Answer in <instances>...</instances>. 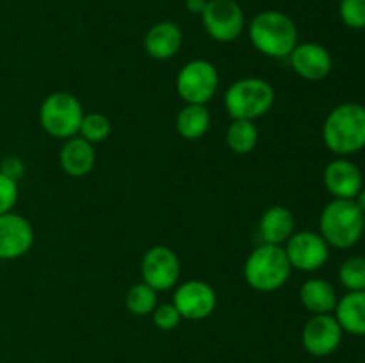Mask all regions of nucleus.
I'll use <instances>...</instances> for the list:
<instances>
[{
	"mask_svg": "<svg viewBox=\"0 0 365 363\" xmlns=\"http://www.w3.org/2000/svg\"><path fill=\"white\" fill-rule=\"evenodd\" d=\"M323 141L337 155H351L365 148V107L342 103L330 110L323 123Z\"/></svg>",
	"mask_w": 365,
	"mask_h": 363,
	"instance_id": "nucleus-1",
	"label": "nucleus"
},
{
	"mask_svg": "<svg viewBox=\"0 0 365 363\" xmlns=\"http://www.w3.org/2000/svg\"><path fill=\"white\" fill-rule=\"evenodd\" d=\"M250 41L260 53L273 59L291 56L298 45L296 23L280 11H262L250 23Z\"/></svg>",
	"mask_w": 365,
	"mask_h": 363,
	"instance_id": "nucleus-2",
	"label": "nucleus"
},
{
	"mask_svg": "<svg viewBox=\"0 0 365 363\" xmlns=\"http://www.w3.org/2000/svg\"><path fill=\"white\" fill-rule=\"evenodd\" d=\"M365 216L356 206L355 199L334 198L323 209L319 217L321 237L339 249H348L362 238Z\"/></svg>",
	"mask_w": 365,
	"mask_h": 363,
	"instance_id": "nucleus-3",
	"label": "nucleus"
},
{
	"mask_svg": "<svg viewBox=\"0 0 365 363\" xmlns=\"http://www.w3.org/2000/svg\"><path fill=\"white\" fill-rule=\"evenodd\" d=\"M291 270L284 246L262 244L246 258L245 280L253 290L274 292L287 283Z\"/></svg>",
	"mask_w": 365,
	"mask_h": 363,
	"instance_id": "nucleus-4",
	"label": "nucleus"
},
{
	"mask_svg": "<svg viewBox=\"0 0 365 363\" xmlns=\"http://www.w3.org/2000/svg\"><path fill=\"white\" fill-rule=\"evenodd\" d=\"M273 103V85L259 77L235 80L225 93V109L228 110L232 120L255 121L269 112Z\"/></svg>",
	"mask_w": 365,
	"mask_h": 363,
	"instance_id": "nucleus-5",
	"label": "nucleus"
},
{
	"mask_svg": "<svg viewBox=\"0 0 365 363\" xmlns=\"http://www.w3.org/2000/svg\"><path fill=\"white\" fill-rule=\"evenodd\" d=\"M84 109L77 96L56 91L46 96L39 107V123L43 130L57 139H71L78 134Z\"/></svg>",
	"mask_w": 365,
	"mask_h": 363,
	"instance_id": "nucleus-6",
	"label": "nucleus"
},
{
	"mask_svg": "<svg viewBox=\"0 0 365 363\" xmlns=\"http://www.w3.org/2000/svg\"><path fill=\"white\" fill-rule=\"evenodd\" d=\"M220 75L216 66L205 59L189 60L177 75V93L185 103L205 105L216 95Z\"/></svg>",
	"mask_w": 365,
	"mask_h": 363,
	"instance_id": "nucleus-7",
	"label": "nucleus"
},
{
	"mask_svg": "<svg viewBox=\"0 0 365 363\" xmlns=\"http://www.w3.org/2000/svg\"><path fill=\"white\" fill-rule=\"evenodd\" d=\"M207 34L220 43H232L245 28V13L235 0H209L202 13Z\"/></svg>",
	"mask_w": 365,
	"mask_h": 363,
	"instance_id": "nucleus-8",
	"label": "nucleus"
},
{
	"mask_svg": "<svg viewBox=\"0 0 365 363\" xmlns=\"http://www.w3.org/2000/svg\"><path fill=\"white\" fill-rule=\"evenodd\" d=\"M285 255L292 269L314 273L328 262L330 246L316 231H294L285 242Z\"/></svg>",
	"mask_w": 365,
	"mask_h": 363,
	"instance_id": "nucleus-9",
	"label": "nucleus"
},
{
	"mask_svg": "<svg viewBox=\"0 0 365 363\" xmlns=\"http://www.w3.org/2000/svg\"><path fill=\"white\" fill-rule=\"evenodd\" d=\"M141 274L155 292L170 290L180 280V260L168 246H153L143 256Z\"/></svg>",
	"mask_w": 365,
	"mask_h": 363,
	"instance_id": "nucleus-10",
	"label": "nucleus"
},
{
	"mask_svg": "<svg viewBox=\"0 0 365 363\" xmlns=\"http://www.w3.org/2000/svg\"><path fill=\"white\" fill-rule=\"evenodd\" d=\"M341 324L331 313H321L307 320L302 331V342L307 352L312 356H330L339 349L342 342Z\"/></svg>",
	"mask_w": 365,
	"mask_h": 363,
	"instance_id": "nucleus-11",
	"label": "nucleus"
},
{
	"mask_svg": "<svg viewBox=\"0 0 365 363\" xmlns=\"http://www.w3.org/2000/svg\"><path fill=\"white\" fill-rule=\"evenodd\" d=\"M173 305L182 319L202 320L216 310L217 295L207 281L189 280L177 288L173 295Z\"/></svg>",
	"mask_w": 365,
	"mask_h": 363,
	"instance_id": "nucleus-12",
	"label": "nucleus"
},
{
	"mask_svg": "<svg viewBox=\"0 0 365 363\" xmlns=\"http://www.w3.org/2000/svg\"><path fill=\"white\" fill-rule=\"evenodd\" d=\"M34 244L32 224L24 216L7 212L0 216V260H16Z\"/></svg>",
	"mask_w": 365,
	"mask_h": 363,
	"instance_id": "nucleus-13",
	"label": "nucleus"
},
{
	"mask_svg": "<svg viewBox=\"0 0 365 363\" xmlns=\"http://www.w3.org/2000/svg\"><path fill=\"white\" fill-rule=\"evenodd\" d=\"M289 60L294 73L309 82L323 80L334 68L331 53L319 43H298Z\"/></svg>",
	"mask_w": 365,
	"mask_h": 363,
	"instance_id": "nucleus-14",
	"label": "nucleus"
},
{
	"mask_svg": "<svg viewBox=\"0 0 365 363\" xmlns=\"http://www.w3.org/2000/svg\"><path fill=\"white\" fill-rule=\"evenodd\" d=\"M323 182L327 191L337 199H355L362 191V173L348 159H335L324 167Z\"/></svg>",
	"mask_w": 365,
	"mask_h": 363,
	"instance_id": "nucleus-15",
	"label": "nucleus"
},
{
	"mask_svg": "<svg viewBox=\"0 0 365 363\" xmlns=\"http://www.w3.org/2000/svg\"><path fill=\"white\" fill-rule=\"evenodd\" d=\"M182 46V31L173 21H159L145 36V50L152 59L168 60Z\"/></svg>",
	"mask_w": 365,
	"mask_h": 363,
	"instance_id": "nucleus-16",
	"label": "nucleus"
},
{
	"mask_svg": "<svg viewBox=\"0 0 365 363\" xmlns=\"http://www.w3.org/2000/svg\"><path fill=\"white\" fill-rule=\"evenodd\" d=\"M59 162L64 173L70 174V177H86L95 167V148H93L91 142L82 139L81 135H75V137L66 139V142L61 148Z\"/></svg>",
	"mask_w": 365,
	"mask_h": 363,
	"instance_id": "nucleus-17",
	"label": "nucleus"
},
{
	"mask_svg": "<svg viewBox=\"0 0 365 363\" xmlns=\"http://www.w3.org/2000/svg\"><path fill=\"white\" fill-rule=\"evenodd\" d=\"M296 219L287 206L274 205L262 214L259 223L260 237L264 244L284 246L294 233Z\"/></svg>",
	"mask_w": 365,
	"mask_h": 363,
	"instance_id": "nucleus-18",
	"label": "nucleus"
},
{
	"mask_svg": "<svg viewBox=\"0 0 365 363\" xmlns=\"http://www.w3.org/2000/svg\"><path fill=\"white\" fill-rule=\"evenodd\" d=\"M335 319L342 331L356 337L365 335V290L348 292L335 306Z\"/></svg>",
	"mask_w": 365,
	"mask_h": 363,
	"instance_id": "nucleus-19",
	"label": "nucleus"
},
{
	"mask_svg": "<svg viewBox=\"0 0 365 363\" xmlns=\"http://www.w3.org/2000/svg\"><path fill=\"white\" fill-rule=\"evenodd\" d=\"M299 299H302V305L314 315L331 313L339 301L334 285L323 278H312L305 281L299 288Z\"/></svg>",
	"mask_w": 365,
	"mask_h": 363,
	"instance_id": "nucleus-20",
	"label": "nucleus"
},
{
	"mask_svg": "<svg viewBox=\"0 0 365 363\" xmlns=\"http://www.w3.org/2000/svg\"><path fill=\"white\" fill-rule=\"evenodd\" d=\"M177 132L187 141H196L203 137L210 127V112L205 105H196V103H187L180 112L177 114L175 121Z\"/></svg>",
	"mask_w": 365,
	"mask_h": 363,
	"instance_id": "nucleus-21",
	"label": "nucleus"
},
{
	"mask_svg": "<svg viewBox=\"0 0 365 363\" xmlns=\"http://www.w3.org/2000/svg\"><path fill=\"white\" fill-rule=\"evenodd\" d=\"M257 142H259V130L253 121L234 120L227 128V144L234 153L246 155L253 152Z\"/></svg>",
	"mask_w": 365,
	"mask_h": 363,
	"instance_id": "nucleus-22",
	"label": "nucleus"
},
{
	"mask_svg": "<svg viewBox=\"0 0 365 363\" xmlns=\"http://www.w3.org/2000/svg\"><path fill=\"white\" fill-rule=\"evenodd\" d=\"M125 305H127L128 312L134 315H150L157 306V292L145 281L135 283L128 288L127 295H125Z\"/></svg>",
	"mask_w": 365,
	"mask_h": 363,
	"instance_id": "nucleus-23",
	"label": "nucleus"
},
{
	"mask_svg": "<svg viewBox=\"0 0 365 363\" xmlns=\"http://www.w3.org/2000/svg\"><path fill=\"white\" fill-rule=\"evenodd\" d=\"M339 280L348 292L365 290V258L351 256L339 267Z\"/></svg>",
	"mask_w": 365,
	"mask_h": 363,
	"instance_id": "nucleus-24",
	"label": "nucleus"
},
{
	"mask_svg": "<svg viewBox=\"0 0 365 363\" xmlns=\"http://www.w3.org/2000/svg\"><path fill=\"white\" fill-rule=\"evenodd\" d=\"M78 134H81L82 139L91 142V144L103 142L110 135V120L102 112L84 114Z\"/></svg>",
	"mask_w": 365,
	"mask_h": 363,
	"instance_id": "nucleus-25",
	"label": "nucleus"
},
{
	"mask_svg": "<svg viewBox=\"0 0 365 363\" xmlns=\"http://www.w3.org/2000/svg\"><path fill=\"white\" fill-rule=\"evenodd\" d=\"M339 14L349 28L365 27V0H341Z\"/></svg>",
	"mask_w": 365,
	"mask_h": 363,
	"instance_id": "nucleus-26",
	"label": "nucleus"
},
{
	"mask_svg": "<svg viewBox=\"0 0 365 363\" xmlns=\"http://www.w3.org/2000/svg\"><path fill=\"white\" fill-rule=\"evenodd\" d=\"M152 313H153V324L163 331L175 330L182 320V315L178 313V310L175 308L173 302H171V305L155 306V310H153Z\"/></svg>",
	"mask_w": 365,
	"mask_h": 363,
	"instance_id": "nucleus-27",
	"label": "nucleus"
},
{
	"mask_svg": "<svg viewBox=\"0 0 365 363\" xmlns=\"http://www.w3.org/2000/svg\"><path fill=\"white\" fill-rule=\"evenodd\" d=\"M18 201V182L0 173V216L13 212Z\"/></svg>",
	"mask_w": 365,
	"mask_h": 363,
	"instance_id": "nucleus-28",
	"label": "nucleus"
},
{
	"mask_svg": "<svg viewBox=\"0 0 365 363\" xmlns=\"http://www.w3.org/2000/svg\"><path fill=\"white\" fill-rule=\"evenodd\" d=\"M0 173H4L6 177L13 178V180L18 182L21 177H24V173H25L24 160H21L20 157H16V155L6 157V159L2 160V164H0Z\"/></svg>",
	"mask_w": 365,
	"mask_h": 363,
	"instance_id": "nucleus-29",
	"label": "nucleus"
},
{
	"mask_svg": "<svg viewBox=\"0 0 365 363\" xmlns=\"http://www.w3.org/2000/svg\"><path fill=\"white\" fill-rule=\"evenodd\" d=\"M207 2H209V0H185V7H187L189 13L202 14L203 11H205Z\"/></svg>",
	"mask_w": 365,
	"mask_h": 363,
	"instance_id": "nucleus-30",
	"label": "nucleus"
},
{
	"mask_svg": "<svg viewBox=\"0 0 365 363\" xmlns=\"http://www.w3.org/2000/svg\"><path fill=\"white\" fill-rule=\"evenodd\" d=\"M355 203H356V206H359V209H360V212H362L364 216H365V189H362V191H360L359 194H356Z\"/></svg>",
	"mask_w": 365,
	"mask_h": 363,
	"instance_id": "nucleus-31",
	"label": "nucleus"
}]
</instances>
